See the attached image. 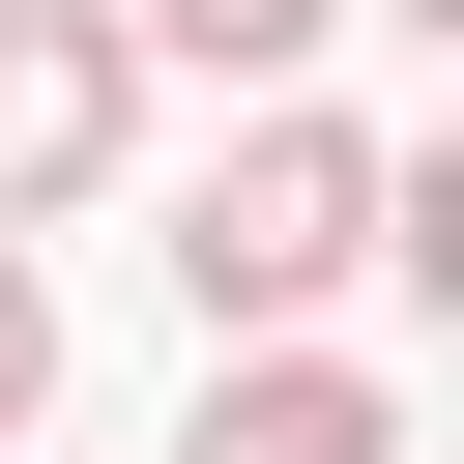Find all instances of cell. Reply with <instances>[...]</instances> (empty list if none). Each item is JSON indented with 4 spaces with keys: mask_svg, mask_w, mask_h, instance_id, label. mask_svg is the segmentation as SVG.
Returning a JSON list of instances; mask_svg holds the SVG:
<instances>
[{
    "mask_svg": "<svg viewBox=\"0 0 464 464\" xmlns=\"http://www.w3.org/2000/svg\"><path fill=\"white\" fill-rule=\"evenodd\" d=\"M377 261H406V290H435V319H464V116H435V145H406V174H377Z\"/></svg>",
    "mask_w": 464,
    "mask_h": 464,
    "instance_id": "cell-5",
    "label": "cell"
},
{
    "mask_svg": "<svg viewBox=\"0 0 464 464\" xmlns=\"http://www.w3.org/2000/svg\"><path fill=\"white\" fill-rule=\"evenodd\" d=\"M406 29H435V58H464V0H406Z\"/></svg>",
    "mask_w": 464,
    "mask_h": 464,
    "instance_id": "cell-7",
    "label": "cell"
},
{
    "mask_svg": "<svg viewBox=\"0 0 464 464\" xmlns=\"http://www.w3.org/2000/svg\"><path fill=\"white\" fill-rule=\"evenodd\" d=\"M145 116V0H0V232H58Z\"/></svg>",
    "mask_w": 464,
    "mask_h": 464,
    "instance_id": "cell-2",
    "label": "cell"
},
{
    "mask_svg": "<svg viewBox=\"0 0 464 464\" xmlns=\"http://www.w3.org/2000/svg\"><path fill=\"white\" fill-rule=\"evenodd\" d=\"M319 29H348V0H145V58H203V87H290Z\"/></svg>",
    "mask_w": 464,
    "mask_h": 464,
    "instance_id": "cell-4",
    "label": "cell"
},
{
    "mask_svg": "<svg viewBox=\"0 0 464 464\" xmlns=\"http://www.w3.org/2000/svg\"><path fill=\"white\" fill-rule=\"evenodd\" d=\"M203 464H406V406H377L348 348H290V319H261V348H232V406H203Z\"/></svg>",
    "mask_w": 464,
    "mask_h": 464,
    "instance_id": "cell-3",
    "label": "cell"
},
{
    "mask_svg": "<svg viewBox=\"0 0 464 464\" xmlns=\"http://www.w3.org/2000/svg\"><path fill=\"white\" fill-rule=\"evenodd\" d=\"M348 261H377V145H348V116H232V174L174 203V290L261 348V319H319Z\"/></svg>",
    "mask_w": 464,
    "mask_h": 464,
    "instance_id": "cell-1",
    "label": "cell"
},
{
    "mask_svg": "<svg viewBox=\"0 0 464 464\" xmlns=\"http://www.w3.org/2000/svg\"><path fill=\"white\" fill-rule=\"evenodd\" d=\"M58 406V290H29V232H0V435Z\"/></svg>",
    "mask_w": 464,
    "mask_h": 464,
    "instance_id": "cell-6",
    "label": "cell"
},
{
    "mask_svg": "<svg viewBox=\"0 0 464 464\" xmlns=\"http://www.w3.org/2000/svg\"><path fill=\"white\" fill-rule=\"evenodd\" d=\"M174 464H203V435H174Z\"/></svg>",
    "mask_w": 464,
    "mask_h": 464,
    "instance_id": "cell-8",
    "label": "cell"
}]
</instances>
